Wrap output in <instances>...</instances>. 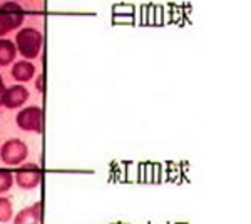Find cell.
<instances>
[{"label":"cell","mask_w":251,"mask_h":224,"mask_svg":"<svg viewBox=\"0 0 251 224\" xmlns=\"http://www.w3.org/2000/svg\"><path fill=\"white\" fill-rule=\"evenodd\" d=\"M44 37L34 27H24L17 32L15 37V47L24 59H35L40 54Z\"/></svg>","instance_id":"6da1fadb"},{"label":"cell","mask_w":251,"mask_h":224,"mask_svg":"<svg viewBox=\"0 0 251 224\" xmlns=\"http://www.w3.org/2000/svg\"><path fill=\"white\" fill-rule=\"evenodd\" d=\"M29 156V148L24 141L20 139H9L2 144L0 148V159L7 166H19Z\"/></svg>","instance_id":"7a4b0ae2"},{"label":"cell","mask_w":251,"mask_h":224,"mask_svg":"<svg viewBox=\"0 0 251 224\" xmlns=\"http://www.w3.org/2000/svg\"><path fill=\"white\" fill-rule=\"evenodd\" d=\"M15 122L22 131L40 134L42 132V109L39 105L24 107L15 117Z\"/></svg>","instance_id":"3957f363"},{"label":"cell","mask_w":251,"mask_h":224,"mask_svg":"<svg viewBox=\"0 0 251 224\" xmlns=\"http://www.w3.org/2000/svg\"><path fill=\"white\" fill-rule=\"evenodd\" d=\"M14 181L17 182V186L22 187V189H27V191L35 189V187L40 184V181H42V171H40L37 164H32V162L22 164L15 171Z\"/></svg>","instance_id":"277c9868"},{"label":"cell","mask_w":251,"mask_h":224,"mask_svg":"<svg viewBox=\"0 0 251 224\" xmlns=\"http://www.w3.org/2000/svg\"><path fill=\"white\" fill-rule=\"evenodd\" d=\"M0 17L9 28V32L15 30L24 22V9L15 2H5L0 7Z\"/></svg>","instance_id":"5b68a950"},{"label":"cell","mask_w":251,"mask_h":224,"mask_svg":"<svg viewBox=\"0 0 251 224\" xmlns=\"http://www.w3.org/2000/svg\"><path fill=\"white\" fill-rule=\"evenodd\" d=\"M29 99V91L24 85H12V87H5L2 97V105L7 109H17L22 107Z\"/></svg>","instance_id":"8992f818"},{"label":"cell","mask_w":251,"mask_h":224,"mask_svg":"<svg viewBox=\"0 0 251 224\" xmlns=\"http://www.w3.org/2000/svg\"><path fill=\"white\" fill-rule=\"evenodd\" d=\"M40 213H42L40 202H34L32 206L19 211L17 216L12 218V224H40Z\"/></svg>","instance_id":"52a82bcc"},{"label":"cell","mask_w":251,"mask_h":224,"mask_svg":"<svg viewBox=\"0 0 251 224\" xmlns=\"http://www.w3.org/2000/svg\"><path fill=\"white\" fill-rule=\"evenodd\" d=\"M34 75H35V66L30 60H19L12 67V77L17 82H29Z\"/></svg>","instance_id":"ba28073f"},{"label":"cell","mask_w":251,"mask_h":224,"mask_svg":"<svg viewBox=\"0 0 251 224\" xmlns=\"http://www.w3.org/2000/svg\"><path fill=\"white\" fill-rule=\"evenodd\" d=\"M17 55V47L9 39H0V66H9Z\"/></svg>","instance_id":"9c48e42d"},{"label":"cell","mask_w":251,"mask_h":224,"mask_svg":"<svg viewBox=\"0 0 251 224\" xmlns=\"http://www.w3.org/2000/svg\"><path fill=\"white\" fill-rule=\"evenodd\" d=\"M14 218V207H12L10 199L0 198V224H7Z\"/></svg>","instance_id":"30bf717a"},{"label":"cell","mask_w":251,"mask_h":224,"mask_svg":"<svg viewBox=\"0 0 251 224\" xmlns=\"http://www.w3.org/2000/svg\"><path fill=\"white\" fill-rule=\"evenodd\" d=\"M12 184H14V174H12L10 171L0 169V193L9 191Z\"/></svg>","instance_id":"8fae6325"},{"label":"cell","mask_w":251,"mask_h":224,"mask_svg":"<svg viewBox=\"0 0 251 224\" xmlns=\"http://www.w3.org/2000/svg\"><path fill=\"white\" fill-rule=\"evenodd\" d=\"M7 32H9V28H7V25L3 24L2 17H0V37H2V35H5Z\"/></svg>","instance_id":"7c38bea8"},{"label":"cell","mask_w":251,"mask_h":224,"mask_svg":"<svg viewBox=\"0 0 251 224\" xmlns=\"http://www.w3.org/2000/svg\"><path fill=\"white\" fill-rule=\"evenodd\" d=\"M3 92H5V85H3V79H2V75H0V105H2Z\"/></svg>","instance_id":"4fadbf2b"},{"label":"cell","mask_w":251,"mask_h":224,"mask_svg":"<svg viewBox=\"0 0 251 224\" xmlns=\"http://www.w3.org/2000/svg\"><path fill=\"white\" fill-rule=\"evenodd\" d=\"M35 87H37V91H40V92L44 91V85H42V75H40L39 79H37V82H35Z\"/></svg>","instance_id":"5bb4252c"}]
</instances>
